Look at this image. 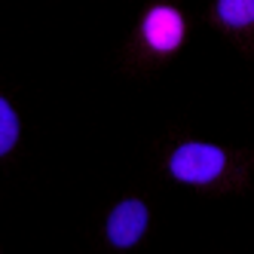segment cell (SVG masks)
<instances>
[{
  "label": "cell",
  "instance_id": "2",
  "mask_svg": "<svg viewBox=\"0 0 254 254\" xmlns=\"http://www.w3.org/2000/svg\"><path fill=\"white\" fill-rule=\"evenodd\" d=\"M147 230V205L141 199H126L107 217V239L117 248H132Z\"/></svg>",
  "mask_w": 254,
  "mask_h": 254
},
{
  "label": "cell",
  "instance_id": "5",
  "mask_svg": "<svg viewBox=\"0 0 254 254\" xmlns=\"http://www.w3.org/2000/svg\"><path fill=\"white\" fill-rule=\"evenodd\" d=\"M15 141H19V117L6 98H0V156L9 153Z\"/></svg>",
  "mask_w": 254,
  "mask_h": 254
},
{
  "label": "cell",
  "instance_id": "3",
  "mask_svg": "<svg viewBox=\"0 0 254 254\" xmlns=\"http://www.w3.org/2000/svg\"><path fill=\"white\" fill-rule=\"evenodd\" d=\"M141 31H144V40L156 52H172L184 40V19H181V12L172 9V6H153L144 15Z\"/></svg>",
  "mask_w": 254,
  "mask_h": 254
},
{
  "label": "cell",
  "instance_id": "4",
  "mask_svg": "<svg viewBox=\"0 0 254 254\" xmlns=\"http://www.w3.org/2000/svg\"><path fill=\"white\" fill-rule=\"evenodd\" d=\"M217 15L230 28L254 25V0H217Z\"/></svg>",
  "mask_w": 254,
  "mask_h": 254
},
{
  "label": "cell",
  "instance_id": "1",
  "mask_svg": "<svg viewBox=\"0 0 254 254\" xmlns=\"http://www.w3.org/2000/svg\"><path fill=\"white\" fill-rule=\"evenodd\" d=\"M227 166V153L214 144H202V141H190L181 144V147L172 153L169 169L178 181L184 184H208Z\"/></svg>",
  "mask_w": 254,
  "mask_h": 254
}]
</instances>
